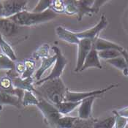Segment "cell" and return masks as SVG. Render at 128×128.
<instances>
[{
  "label": "cell",
  "instance_id": "cell-1",
  "mask_svg": "<svg viewBox=\"0 0 128 128\" xmlns=\"http://www.w3.org/2000/svg\"><path fill=\"white\" fill-rule=\"evenodd\" d=\"M36 86L34 94L54 105L64 101L68 89L61 78L47 80Z\"/></svg>",
  "mask_w": 128,
  "mask_h": 128
},
{
  "label": "cell",
  "instance_id": "cell-2",
  "mask_svg": "<svg viewBox=\"0 0 128 128\" xmlns=\"http://www.w3.org/2000/svg\"><path fill=\"white\" fill-rule=\"evenodd\" d=\"M58 14L54 12L51 9H48L43 12L39 13L25 10L10 17L9 19L20 26H30L50 21L56 18Z\"/></svg>",
  "mask_w": 128,
  "mask_h": 128
},
{
  "label": "cell",
  "instance_id": "cell-3",
  "mask_svg": "<svg viewBox=\"0 0 128 128\" xmlns=\"http://www.w3.org/2000/svg\"><path fill=\"white\" fill-rule=\"evenodd\" d=\"M39 103L37 107L43 114L46 122L51 128H57V124L62 115L59 113L55 106L45 99L39 97Z\"/></svg>",
  "mask_w": 128,
  "mask_h": 128
},
{
  "label": "cell",
  "instance_id": "cell-4",
  "mask_svg": "<svg viewBox=\"0 0 128 128\" xmlns=\"http://www.w3.org/2000/svg\"><path fill=\"white\" fill-rule=\"evenodd\" d=\"M52 49L55 53V55L56 56V62L54 64V68L52 69L50 73L47 77L41 79L39 81H37L35 83V86L40 85L41 84H42L47 80L60 78L64 72V70L68 64V60L65 58V56H64V54H62V50L59 48H58L57 46H54L52 48Z\"/></svg>",
  "mask_w": 128,
  "mask_h": 128
},
{
  "label": "cell",
  "instance_id": "cell-5",
  "mask_svg": "<svg viewBox=\"0 0 128 128\" xmlns=\"http://www.w3.org/2000/svg\"><path fill=\"white\" fill-rule=\"evenodd\" d=\"M117 85L116 84H113L108 87L104 88V89L95 90V91H92V92H74L70 91L69 89L67 91L66 97L64 101L67 102H81L85 99L89 98L91 97L94 96H98L100 94H102L108 91L113 89L114 87H116Z\"/></svg>",
  "mask_w": 128,
  "mask_h": 128
},
{
  "label": "cell",
  "instance_id": "cell-6",
  "mask_svg": "<svg viewBox=\"0 0 128 128\" xmlns=\"http://www.w3.org/2000/svg\"><path fill=\"white\" fill-rule=\"evenodd\" d=\"M108 26V20L106 17L102 15L99 23L94 27L88 30L80 32H75L77 38L80 40L88 39L94 41L98 38H99V34L101 31L104 30Z\"/></svg>",
  "mask_w": 128,
  "mask_h": 128
},
{
  "label": "cell",
  "instance_id": "cell-7",
  "mask_svg": "<svg viewBox=\"0 0 128 128\" xmlns=\"http://www.w3.org/2000/svg\"><path fill=\"white\" fill-rule=\"evenodd\" d=\"M94 41L88 39L80 40L78 43V60L77 65L75 68V72H80L82 67L84 66V62L88 56L90 51L93 48Z\"/></svg>",
  "mask_w": 128,
  "mask_h": 128
},
{
  "label": "cell",
  "instance_id": "cell-8",
  "mask_svg": "<svg viewBox=\"0 0 128 128\" xmlns=\"http://www.w3.org/2000/svg\"><path fill=\"white\" fill-rule=\"evenodd\" d=\"M21 27L9 18H0V34L2 37H12L18 33Z\"/></svg>",
  "mask_w": 128,
  "mask_h": 128
},
{
  "label": "cell",
  "instance_id": "cell-9",
  "mask_svg": "<svg viewBox=\"0 0 128 128\" xmlns=\"http://www.w3.org/2000/svg\"><path fill=\"white\" fill-rule=\"evenodd\" d=\"M24 92L25 91L24 90L15 88V86L12 84V80L9 77L6 76L0 78V92L17 96L20 100H22Z\"/></svg>",
  "mask_w": 128,
  "mask_h": 128
},
{
  "label": "cell",
  "instance_id": "cell-10",
  "mask_svg": "<svg viewBox=\"0 0 128 128\" xmlns=\"http://www.w3.org/2000/svg\"><path fill=\"white\" fill-rule=\"evenodd\" d=\"M74 2L77 8V15L78 20H81L85 16H92V14L97 13L93 8L94 1L77 0Z\"/></svg>",
  "mask_w": 128,
  "mask_h": 128
},
{
  "label": "cell",
  "instance_id": "cell-11",
  "mask_svg": "<svg viewBox=\"0 0 128 128\" xmlns=\"http://www.w3.org/2000/svg\"><path fill=\"white\" fill-rule=\"evenodd\" d=\"M99 98L98 96L91 97L81 101L78 109V118L81 119H88L92 117V106L96 99Z\"/></svg>",
  "mask_w": 128,
  "mask_h": 128
},
{
  "label": "cell",
  "instance_id": "cell-12",
  "mask_svg": "<svg viewBox=\"0 0 128 128\" xmlns=\"http://www.w3.org/2000/svg\"><path fill=\"white\" fill-rule=\"evenodd\" d=\"M89 68H96L98 69H102V66L101 65L100 61V57L98 56V51L95 49L93 46L92 50L90 51L88 56L84 62V66L80 70V72H82Z\"/></svg>",
  "mask_w": 128,
  "mask_h": 128
},
{
  "label": "cell",
  "instance_id": "cell-13",
  "mask_svg": "<svg viewBox=\"0 0 128 128\" xmlns=\"http://www.w3.org/2000/svg\"><path fill=\"white\" fill-rule=\"evenodd\" d=\"M12 80V84L15 88L21 89L24 91H30L35 93V87L33 86V78H22L21 77L18 76L15 78H10Z\"/></svg>",
  "mask_w": 128,
  "mask_h": 128
},
{
  "label": "cell",
  "instance_id": "cell-14",
  "mask_svg": "<svg viewBox=\"0 0 128 128\" xmlns=\"http://www.w3.org/2000/svg\"><path fill=\"white\" fill-rule=\"evenodd\" d=\"M93 46L98 52L99 51H102V50L110 49L117 50L118 51L122 52L124 50L122 46H118L117 44L112 42L108 41V40L100 38H98L94 41Z\"/></svg>",
  "mask_w": 128,
  "mask_h": 128
},
{
  "label": "cell",
  "instance_id": "cell-15",
  "mask_svg": "<svg viewBox=\"0 0 128 128\" xmlns=\"http://www.w3.org/2000/svg\"><path fill=\"white\" fill-rule=\"evenodd\" d=\"M56 33L60 39L63 40L71 44L78 45L80 42V39L77 38L75 32L66 30L62 26H57L56 28Z\"/></svg>",
  "mask_w": 128,
  "mask_h": 128
},
{
  "label": "cell",
  "instance_id": "cell-16",
  "mask_svg": "<svg viewBox=\"0 0 128 128\" xmlns=\"http://www.w3.org/2000/svg\"><path fill=\"white\" fill-rule=\"evenodd\" d=\"M56 60V55H54V56H49V57L42 59V64L39 68V69L37 70L35 76H34V78L38 81L41 80V78L44 75V73L49 69L53 64H55Z\"/></svg>",
  "mask_w": 128,
  "mask_h": 128
},
{
  "label": "cell",
  "instance_id": "cell-17",
  "mask_svg": "<svg viewBox=\"0 0 128 128\" xmlns=\"http://www.w3.org/2000/svg\"><path fill=\"white\" fill-rule=\"evenodd\" d=\"M3 105H9L20 108L22 106V100L17 96L0 92V106Z\"/></svg>",
  "mask_w": 128,
  "mask_h": 128
},
{
  "label": "cell",
  "instance_id": "cell-18",
  "mask_svg": "<svg viewBox=\"0 0 128 128\" xmlns=\"http://www.w3.org/2000/svg\"><path fill=\"white\" fill-rule=\"evenodd\" d=\"M81 102H67L64 101L59 104L54 105L62 115H67L72 112L73 110L80 106Z\"/></svg>",
  "mask_w": 128,
  "mask_h": 128
},
{
  "label": "cell",
  "instance_id": "cell-19",
  "mask_svg": "<svg viewBox=\"0 0 128 128\" xmlns=\"http://www.w3.org/2000/svg\"><path fill=\"white\" fill-rule=\"evenodd\" d=\"M0 48L2 51V54L8 56L10 59H12L14 62L17 60V56L16 55L15 51L10 46V44L4 40L1 34H0Z\"/></svg>",
  "mask_w": 128,
  "mask_h": 128
},
{
  "label": "cell",
  "instance_id": "cell-20",
  "mask_svg": "<svg viewBox=\"0 0 128 128\" xmlns=\"http://www.w3.org/2000/svg\"><path fill=\"white\" fill-rule=\"evenodd\" d=\"M39 103V100L34 94V92L30 91H25L22 99V106H38Z\"/></svg>",
  "mask_w": 128,
  "mask_h": 128
},
{
  "label": "cell",
  "instance_id": "cell-21",
  "mask_svg": "<svg viewBox=\"0 0 128 128\" xmlns=\"http://www.w3.org/2000/svg\"><path fill=\"white\" fill-rule=\"evenodd\" d=\"M16 62L2 53H0V70H16Z\"/></svg>",
  "mask_w": 128,
  "mask_h": 128
},
{
  "label": "cell",
  "instance_id": "cell-22",
  "mask_svg": "<svg viewBox=\"0 0 128 128\" xmlns=\"http://www.w3.org/2000/svg\"><path fill=\"white\" fill-rule=\"evenodd\" d=\"M49 45L48 44H43V45L40 46L39 48L33 53L32 57H33V59H36V60L49 57Z\"/></svg>",
  "mask_w": 128,
  "mask_h": 128
},
{
  "label": "cell",
  "instance_id": "cell-23",
  "mask_svg": "<svg viewBox=\"0 0 128 128\" xmlns=\"http://www.w3.org/2000/svg\"><path fill=\"white\" fill-rule=\"evenodd\" d=\"M24 64H25V72L24 74L20 76L22 78H32V75L34 72L35 70V61L32 59H28L24 60Z\"/></svg>",
  "mask_w": 128,
  "mask_h": 128
},
{
  "label": "cell",
  "instance_id": "cell-24",
  "mask_svg": "<svg viewBox=\"0 0 128 128\" xmlns=\"http://www.w3.org/2000/svg\"><path fill=\"white\" fill-rule=\"evenodd\" d=\"M98 56L100 58L108 61L110 59H115L119 56H122V52L118 51L117 50L110 49L106 50H102V51H99Z\"/></svg>",
  "mask_w": 128,
  "mask_h": 128
},
{
  "label": "cell",
  "instance_id": "cell-25",
  "mask_svg": "<svg viewBox=\"0 0 128 128\" xmlns=\"http://www.w3.org/2000/svg\"><path fill=\"white\" fill-rule=\"evenodd\" d=\"M78 117L62 116L58 122L57 128H72Z\"/></svg>",
  "mask_w": 128,
  "mask_h": 128
},
{
  "label": "cell",
  "instance_id": "cell-26",
  "mask_svg": "<svg viewBox=\"0 0 128 128\" xmlns=\"http://www.w3.org/2000/svg\"><path fill=\"white\" fill-rule=\"evenodd\" d=\"M98 122V119L94 117L88 118V119H81L78 118L76 122L72 128H94V124Z\"/></svg>",
  "mask_w": 128,
  "mask_h": 128
},
{
  "label": "cell",
  "instance_id": "cell-27",
  "mask_svg": "<svg viewBox=\"0 0 128 128\" xmlns=\"http://www.w3.org/2000/svg\"><path fill=\"white\" fill-rule=\"evenodd\" d=\"M116 123L115 116H110L102 121H98L94 124V128H114Z\"/></svg>",
  "mask_w": 128,
  "mask_h": 128
},
{
  "label": "cell",
  "instance_id": "cell-28",
  "mask_svg": "<svg viewBox=\"0 0 128 128\" xmlns=\"http://www.w3.org/2000/svg\"><path fill=\"white\" fill-rule=\"evenodd\" d=\"M53 0H41L39 1L36 7L32 10V12L39 13V12H43L46 10L50 9Z\"/></svg>",
  "mask_w": 128,
  "mask_h": 128
},
{
  "label": "cell",
  "instance_id": "cell-29",
  "mask_svg": "<svg viewBox=\"0 0 128 128\" xmlns=\"http://www.w3.org/2000/svg\"><path fill=\"white\" fill-rule=\"evenodd\" d=\"M107 62L109 63L110 64L113 65L114 67L121 70L122 71L128 68V64H127L124 58L122 56H119V57H117V58H115V59L108 60V61H107Z\"/></svg>",
  "mask_w": 128,
  "mask_h": 128
},
{
  "label": "cell",
  "instance_id": "cell-30",
  "mask_svg": "<svg viewBox=\"0 0 128 128\" xmlns=\"http://www.w3.org/2000/svg\"><path fill=\"white\" fill-rule=\"evenodd\" d=\"M50 9L57 13L58 15L65 12V4L64 1L62 0H53Z\"/></svg>",
  "mask_w": 128,
  "mask_h": 128
},
{
  "label": "cell",
  "instance_id": "cell-31",
  "mask_svg": "<svg viewBox=\"0 0 128 128\" xmlns=\"http://www.w3.org/2000/svg\"><path fill=\"white\" fill-rule=\"evenodd\" d=\"M113 114L116 117V123L114 128H126L128 125V118L119 115L117 110H114Z\"/></svg>",
  "mask_w": 128,
  "mask_h": 128
},
{
  "label": "cell",
  "instance_id": "cell-32",
  "mask_svg": "<svg viewBox=\"0 0 128 128\" xmlns=\"http://www.w3.org/2000/svg\"><path fill=\"white\" fill-rule=\"evenodd\" d=\"M64 4H65V13L66 14L69 16L77 14V8L73 0L64 1Z\"/></svg>",
  "mask_w": 128,
  "mask_h": 128
},
{
  "label": "cell",
  "instance_id": "cell-33",
  "mask_svg": "<svg viewBox=\"0 0 128 128\" xmlns=\"http://www.w3.org/2000/svg\"><path fill=\"white\" fill-rule=\"evenodd\" d=\"M15 70H16V71L19 75L22 76L24 74V72H25V70H26L24 62H18L16 63V69Z\"/></svg>",
  "mask_w": 128,
  "mask_h": 128
},
{
  "label": "cell",
  "instance_id": "cell-34",
  "mask_svg": "<svg viewBox=\"0 0 128 128\" xmlns=\"http://www.w3.org/2000/svg\"><path fill=\"white\" fill-rule=\"evenodd\" d=\"M107 2H108V1H102V0L101 1H94V4H93V8L98 13L100 10V8H101V6H102L104 4H106Z\"/></svg>",
  "mask_w": 128,
  "mask_h": 128
},
{
  "label": "cell",
  "instance_id": "cell-35",
  "mask_svg": "<svg viewBox=\"0 0 128 128\" xmlns=\"http://www.w3.org/2000/svg\"><path fill=\"white\" fill-rule=\"evenodd\" d=\"M117 112H118V114L121 115L122 116H124L126 118L128 117V107L121 109V110H117Z\"/></svg>",
  "mask_w": 128,
  "mask_h": 128
},
{
  "label": "cell",
  "instance_id": "cell-36",
  "mask_svg": "<svg viewBox=\"0 0 128 128\" xmlns=\"http://www.w3.org/2000/svg\"><path fill=\"white\" fill-rule=\"evenodd\" d=\"M4 0H0V18H4Z\"/></svg>",
  "mask_w": 128,
  "mask_h": 128
},
{
  "label": "cell",
  "instance_id": "cell-37",
  "mask_svg": "<svg viewBox=\"0 0 128 128\" xmlns=\"http://www.w3.org/2000/svg\"><path fill=\"white\" fill-rule=\"evenodd\" d=\"M122 56L125 59V61H126V62H127L128 65V52L127 50H124L123 51H122Z\"/></svg>",
  "mask_w": 128,
  "mask_h": 128
},
{
  "label": "cell",
  "instance_id": "cell-38",
  "mask_svg": "<svg viewBox=\"0 0 128 128\" xmlns=\"http://www.w3.org/2000/svg\"><path fill=\"white\" fill-rule=\"evenodd\" d=\"M123 74L125 76H127V77H128V68H126V69H124L123 71Z\"/></svg>",
  "mask_w": 128,
  "mask_h": 128
},
{
  "label": "cell",
  "instance_id": "cell-39",
  "mask_svg": "<svg viewBox=\"0 0 128 128\" xmlns=\"http://www.w3.org/2000/svg\"><path fill=\"white\" fill-rule=\"evenodd\" d=\"M2 110V106H0V111H1Z\"/></svg>",
  "mask_w": 128,
  "mask_h": 128
},
{
  "label": "cell",
  "instance_id": "cell-40",
  "mask_svg": "<svg viewBox=\"0 0 128 128\" xmlns=\"http://www.w3.org/2000/svg\"><path fill=\"white\" fill-rule=\"evenodd\" d=\"M126 128H128V125H127V127H126Z\"/></svg>",
  "mask_w": 128,
  "mask_h": 128
},
{
  "label": "cell",
  "instance_id": "cell-41",
  "mask_svg": "<svg viewBox=\"0 0 128 128\" xmlns=\"http://www.w3.org/2000/svg\"></svg>",
  "mask_w": 128,
  "mask_h": 128
}]
</instances>
